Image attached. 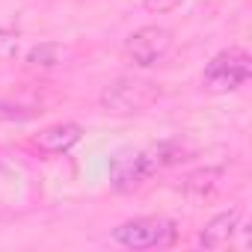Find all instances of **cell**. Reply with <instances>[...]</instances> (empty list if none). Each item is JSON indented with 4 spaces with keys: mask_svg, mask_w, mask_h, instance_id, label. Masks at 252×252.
<instances>
[{
    "mask_svg": "<svg viewBox=\"0 0 252 252\" xmlns=\"http://www.w3.org/2000/svg\"><path fill=\"white\" fill-rule=\"evenodd\" d=\"M42 110L33 104H18V101H0V122H27L39 116Z\"/></svg>",
    "mask_w": 252,
    "mask_h": 252,
    "instance_id": "30bf717a",
    "label": "cell"
},
{
    "mask_svg": "<svg viewBox=\"0 0 252 252\" xmlns=\"http://www.w3.org/2000/svg\"><path fill=\"white\" fill-rule=\"evenodd\" d=\"M249 71H252L249 54L243 48H228L205 65L202 83L211 92H231V89H237L249 80Z\"/></svg>",
    "mask_w": 252,
    "mask_h": 252,
    "instance_id": "277c9868",
    "label": "cell"
},
{
    "mask_svg": "<svg viewBox=\"0 0 252 252\" xmlns=\"http://www.w3.org/2000/svg\"><path fill=\"white\" fill-rule=\"evenodd\" d=\"M172 237H175V222L163 217H140L113 228V240L125 249H158L172 243Z\"/></svg>",
    "mask_w": 252,
    "mask_h": 252,
    "instance_id": "3957f363",
    "label": "cell"
},
{
    "mask_svg": "<svg viewBox=\"0 0 252 252\" xmlns=\"http://www.w3.org/2000/svg\"><path fill=\"white\" fill-rule=\"evenodd\" d=\"M83 131L80 125L74 122H60V125H51V128L39 131L36 140H33V149L42 152V155H65L68 149H74L80 143Z\"/></svg>",
    "mask_w": 252,
    "mask_h": 252,
    "instance_id": "8992f818",
    "label": "cell"
},
{
    "mask_svg": "<svg viewBox=\"0 0 252 252\" xmlns=\"http://www.w3.org/2000/svg\"><path fill=\"white\" fill-rule=\"evenodd\" d=\"M187 160L184 149L175 143H160L152 149H131V152H119L110 160V184L119 193H131L137 187H143L155 172H160L169 163Z\"/></svg>",
    "mask_w": 252,
    "mask_h": 252,
    "instance_id": "6da1fadb",
    "label": "cell"
},
{
    "mask_svg": "<svg viewBox=\"0 0 252 252\" xmlns=\"http://www.w3.org/2000/svg\"><path fill=\"white\" fill-rule=\"evenodd\" d=\"M60 57H63V51H60V45H33L27 54H24V63L27 65H33V68H51V65H57L60 63Z\"/></svg>",
    "mask_w": 252,
    "mask_h": 252,
    "instance_id": "9c48e42d",
    "label": "cell"
},
{
    "mask_svg": "<svg viewBox=\"0 0 252 252\" xmlns=\"http://www.w3.org/2000/svg\"><path fill=\"white\" fill-rule=\"evenodd\" d=\"M240 220H243V211L240 208H228V211L217 214L205 225V231L199 234V246L202 249H222V246H228L231 237L240 231Z\"/></svg>",
    "mask_w": 252,
    "mask_h": 252,
    "instance_id": "52a82bcc",
    "label": "cell"
},
{
    "mask_svg": "<svg viewBox=\"0 0 252 252\" xmlns=\"http://www.w3.org/2000/svg\"><path fill=\"white\" fill-rule=\"evenodd\" d=\"M163 98L160 83L146 80V77H116L113 83H107L98 95L101 110L107 113H119V116H128V113H143L152 104H158Z\"/></svg>",
    "mask_w": 252,
    "mask_h": 252,
    "instance_id": "7a4b0ae2",
    "label": "cell"
},
{
    "mask_svg": "<svg viewBox=\"0 0 252 252\" xmlns=\"http://www.w3.org/2000/svg\"><path fill=\"white\" fill-rule=\"evenodd\" d=\"M146 3V9L149 12H169V9H175L181 0H143Z\"/></svg>",
    "mask_w": 252,
    "mask_h": 252,
    "instance_id": "7c38bea8",
    "label": "cell"
},
{
    "mask_svg": "<svg viewBox=\"0 0 252 252\" xmlns=\"http://www.w3.org/2000/svg\"><path fill=\"white\" fill-rule=\"evenodd\" d=\"M169 51H172V33L158 24L134 30L128 36V42H125V60L137 68H152V65L163 63L169 57Z\"/></svg>",
    "mask_w": 252,
    "mask_h": 252,
    "instance_id": "5b68a950",
    "label": "cell"
},
{
    "mask_svg": "<svg viewBox=\"0 0 252 252\" xmlns=\"http://www.w3.org/2000/svg\"><path fill=\"white\" fill-rule=\"evenodd\" d=\"M220 178H222V169H217V166H202V169L184 175L178 190H181L184 196H190V199H205V196H211V193L217 190Z\"/></svg>",
    "mask_w": 252,
    "mask_h": 252,
    "instance_id": "ba28073f",
    "label": "cell"
},
{
    "mask_svg": "<svg viewBox=\"0 0 252 252\" xmlns=\"http://www.w3.org/2000/svg\"><path fill=\"white\" fill-rule=\"evenodd\" d=\"M18 54V36L0 30V57H15Z\"/></svg>",
    "mask_w": 252,
    "mask_h": 252,
    "instance_id": "8fae6325",
    "label": "cell"
}]
</instances>
